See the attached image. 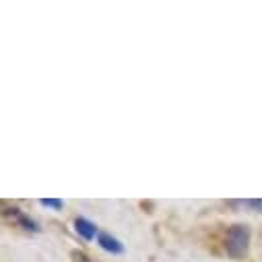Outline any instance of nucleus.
Here are the masks:
<instances>
[{
	"label": "nucleus",
	"mask_w": 262,
	"mask_h": 262,
	"mask_svg": "<svg viewBox=\"0 0 262 262\" xmlns=\"http://www.w3.org/2000/svg\"><path fill=\"white\" fill-rule=\"evenodd\" d=\"M250 246V227L248 225H233L227 231V252L231 258H244Z\"/></svg>",
	"instance_id": "f257e3e1"
},
{
	"label": "nucleus",
	"mask_w": 262,
	"mask_h": 262,
	"mask_svg": "<svg viewBox=\"0 0 262 262\" xmlns=\"http://www.w3.org/2000/svg\"><path fill=\"white\" fill-rule=\"evenodd\" d=\"M5 215L11 217V221L17 223V225H21V227H25V229H31V231H37L35 223H33L31 219H27L19 209H9V211H5Z\"/></svg>",
	"instance_id": "f03ea898"
},
{
	"label": "nucleus",
	"mask_w": 262,
	"mask_h": 262,
	"mask_svg": "<svg viewBox=\"0 0 262 262\" xmlns=\"http://www.w3.org/2000/svg\"><path fill=\"white\" fill-rule=\"evenodd\" d=\"M99 246H101L103 250L112 252V254H122V252H124V246H122L116 237H112L110 233H101V235H99Z\"/></svg>",
	"instance_id": "7ed1b4c3"
},
{
	"label": "nucleus",
	"mask_w": 262,
	"mask_h": 262,
	"mask_svg": "<svg viewBox=\"0 0 262 262\" xmlns=\"http://www.w3.org/2000/svg\"><path fill=\"white\" fill-rule=\"evenodd\" d=\"M75 227H77V231H79L85 239H93V237H95L97 227H95L91 221H87V219H77V221H75Z\"/></svg>",
	"instance_id": "20e7f679"
},
{
	"label": "nucleus",
	"mask_w": 262,
	"mask_h": 262,
	"mask_svg": "<svg viewBox=\"0 0 262 262\" xmlns=\"http://www.w3.org/2000/svg\"><path fill=\"white\" fill-rule=\"evenodd\" d=\"M41 205H43V207H50V209H62V207H64L62 201H54V199H43Z\"/></svg>",
	"instance_id": "39448f33"
},
{
	"label": "nucleus",
	"mask_w": 262,
	"mask_h": 262,
	"mask_svg": "<svg viewBox=\"0 0 262 262\" xmlns=\"http://www.w3.org/2000/svg\"><path fill=\"white\" fill-rule=\"evenodd\" d=\"M73 258H75V262H89V258L83 252H73Z\"/></svg>",
	"instance_id": "423d86ee"
},
{
	"label": "nucleus",
	"mask_w": 262,
	"mask_h": 262,
	"mask_svg": "<svg viewBox=\"0 0 262 262\" xmlns=\"http://www.w3.org/2000/svg\"><path fill=\"white\" fill-rule=\"evenodd\" d=\"M248 207H252V209H256V211H260L262 213V201H248L246 203Z\"/></svg>",
	"instance_id": "0eeeda50"
}]
</instances>
